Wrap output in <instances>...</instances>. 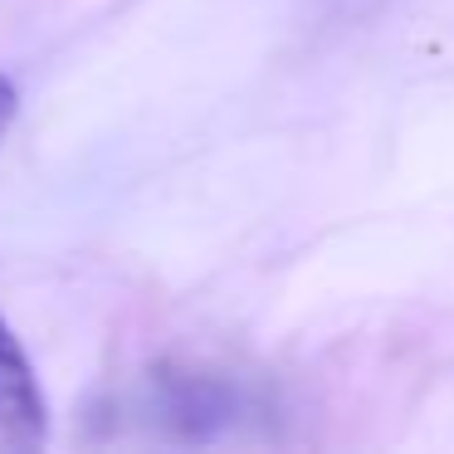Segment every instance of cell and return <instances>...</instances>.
Masks as SVG:
<instances>
[{"label":"cell","mask_w":454,"mask_h":454,"mask_svg":"<svg viewBox=\"0 0 454 454\" xmlns=\"http://www.w3.org/2000/svg\"><path fill=\"white\" fill-rule=\"evenodd\" d=\"M44 434H50V405H44L40 376L20 337L0 317V440L15 450H40Z\"/></svg>","instance_id":"6da1fadb"},{"label":"cell","mask_w":454,"mask_h":454,"mask_svg":"<svg viewBox=\"0 0 454 454\" xmlns=\"http://www.w3.org/2000/svg\"><path fill=\"white\" fill-rule=\"evenodd\" d=\"M15 113H20V89H15V79H11V74H0V137L11 132Z\"/></svg>","instance_id":"7a4b0ae2"}]
</instances>
